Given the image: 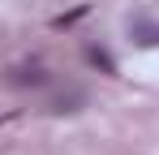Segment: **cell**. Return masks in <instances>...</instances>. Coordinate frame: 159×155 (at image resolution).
<instances>
[{
	"instance_id": "obj_1",
	"label": "cell",
	"mask_w": 159,
	"mask_h": 155,
	"mask_svg": "<svg viewBox=\"0 0 159 155\" xmlns=\"http://www.w3.org/2000/svg\"><path fill=\"white\" fill-rule=\"evenodd\" d=\"M129 30H133V39H138L142 48H155L159 43V26H151V22H133Z\"/></svg>"
}]
</instances>
